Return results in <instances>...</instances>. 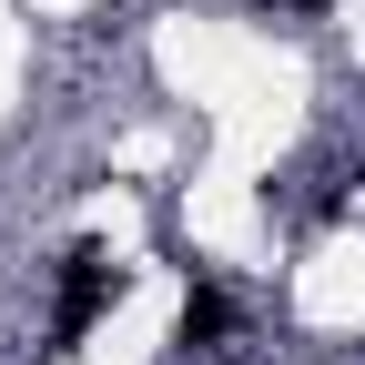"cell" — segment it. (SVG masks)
Returning a JSON list of instances; mask_svg holds the SVG:
<instances>
[{
    "label": "cell",
    "instance_id": "7a4b0ae2",
    "mask_svg": "<svg viewBox=\"0 0 365 365\" xmlns=\"http://www.w3.org/2000/svg\"><path fill=\"white\" fill-rule=\"evenodd\" d=\"M223 335H234V294L193 284V294H182V325H173V345H223Z\"/></svg>",
    "mask_w": 365,
    "mask_h": 365
},
{
    "label": "cell",
    "instance_id": "6da1fadb",
    "mask_svg": "<svg viewBox=\"0 0 365 365\" xmlns=\"http://www.w3.org/2000/svg\"><path fill=\"white\" fill-rule=\"evenodd\" d=\"M102 304H122V274L102 244H71L61 254V304H51V355H71L91 325H102Z\"/></svg>",
    "mask_w": 365,
    "mask_h": 365
}]
</instances>
